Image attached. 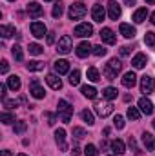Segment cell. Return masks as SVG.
Masks as SVG:
<instances>
[{
  "label": "cell",
  "mask_w": 155,
  "mask_h": 156,
  "mask_svg": "<svg viewBox=\"0 0 155 156\" xmlns=\"http://www.w3.org/2000/svg\"><path fill=\"white\" fill-rule=\"evenodd\" d=\"M122 69V62L119 60V58H112L108 64H106V67H104V76L108 78V80H115L117 78V73Z\"/></svg>",
  "instance_id": "obj_1"
},
{
  "label": "cell",
  "mask_w": 155,
  "mask_h": 156,
  "mask_svg": "<svg viewBox=\"0 0 155 156\" xmlns=\"http://www.w3.org/2000/svg\"><path fill=\"white\" fill-rule=\"evenodd\" d=\"M59 118L64 122V123H70L71 116H73V107L66 102V100H59V111H57Z\"/></svg>",
  "instance_id": "obj_2"
},
{
  "label": "cell",
  "mask_w": 155,
  "mask_h": 156,
  "mask_svg": "<svg viewBox=\"0 0 155 156\" xmlns=\"http://www.w3.org/2000/svg\"><path fill=\"white\" fill-rule=\"evenodd\" d=\"M86 13H88V9H86V5L84 4H80V2H75V4H71L70 5V18L71 20H80V18H84L86 16Z\"/></svg>",
  "instance_id": "obj_3"
},
{
  "label": "cell",
  "mask_w": 155,
  "mask_h": 156,
  "mask_svg": "<svg viewBox=\"0 0 155 156\" xmlns=\"http://www.w3.org/2000/svg\"><path fill=\"white\" fill-rule=\"evenodd\" d=\"M71 49H73L71 37H68V35L60 37V40H59V45H57V51H59L60 55H68V53H71Z\"/></svg>",
  "instance_id": "obj_4"
},
{
  "label": "cell",
  "mask_w": 155,
  "mask_h": 156,
  "mask_svg": "<svg viewBox=\"0 0 155 156\" xmlns=\"http://www.w3.org/2000/svg\"><path fill=\"white\" fill-rule=\"evenodd\" d=\"M73 33H75V37H80V38H86V37L89 38L93 35V26L91 24H86V22L84 24H78L77 27L73 29Z\"/></svg>",
  "instance_id": "obj_5"
},
{
  "label": "cell",
  "mask_w": 155,
  "mask_h": 156,
  "mask_svg": "<svg viewBox=\"0 0 155 156\" xmlns=\"http://www.w3.org/2000/svg\"><path fill=\"white\" fill-rule=\"evenodd\" d=\"M155 91V80L152 76H144L141 78V93H144V94H152Z\"/></svg>",
  "instance_id": "obj_6"
},
{
  "label": "cell",
  "mask_w": 155,
  "mask_h": 156,
  "mask_svg": "<svg viewBox=\"0 0 155 156\" xmlns=\"http://www.w3.org/2000/svg\"><path fill=\"white\" fill-rule=\"evenodd\" d=\"M26 9H28V13H29V16H33V18H40V16L44 15V7L40 5L39 2H29Z\"/></svg>",
  "instance_id": "obj_7"
},
{
  "label": "cell",
  "mask_w": 155,
  "mask_h": 156,
  "mask_svg": "<svg viewBox=\"0 0 155 156\" xmlns=\"http://www.w3.org/2000/svg\"><path fill=\"white\" fill-rule=\"evenodd\" d=\"M31 33H33V37H37V38L47 37V29H46V26H44L42 22H31Z\"/></svg>",
  "instance_id": "obj_8"
},
{
  "label": "cell",
  "mask_w": 155,
  "mask_h": 156,
  "mask_svg": "<svg viewBox=\"0 0 155 156\" xmlns=\"http://www.w3.org/2000/svg\"><path fill=\"white\" fill-rule=\"evenodd\" d=\"M89 53H93V45L89 42H80L77 45V56L78 58H86Z\"/></svg>",
  "instance_id": "obj_9"
},
{
  "label": "cell",
  "mask_w": 155,
  "mask_h": 156,
  "mask_svg": "<svg viewBox=\"0 0 155 156\" xmlns=\"http://www.w3.org/2000/svg\"><path fill=\"white\" fill-rule=\"evenodd\" d=\"M95 111H97L99 116L106 118L113 113V104H97V105H95Z\"/></svg>",
  "instance_id": "obj_10"
},
{
  "label": "cell",
  "mask_w": 155,
  "mask_h": 156,
  "mask_svg": "<svg viewBox=\"0 0 155 156\" xmlns=\"http://www.w3.org/2000/svg\"><path fill=\"white\" fill-rule=\"evenodd\" d=\"M120 13H122L120 5L117 4L115 0H110V2H108V15H110V18H112V20H117V18L120 16Z\"/></svg>",
  "instance_id": "obj_11"
},
{
  "label": "cell",
  "mask_w": 155,
  "mask_h": 156,
  "mask_svg": "<svg viewBox=\"0 0 155 156\" xmlns=\"http://www.w3.org/2000/svg\"><path fill=\"white\" fill-rule=\"evenodd\" d=\"M100 38H102V42L113 45V44L117 42V35L110 29V27H104V29H100Z\"/></svg>",
  "instance_id": "obj_12"
},
{
  "label": "cell",
  "mask_w": 155,
  "mask_h": 156,
  "mask_svg": "<svg viewBox=\"0 0 155 156\" xmlns=\"http://www.w3.org/2000/svg\"><path fill=\"white\" fill-rule=\"evenodd\" d=\"M91 16H93V20L95 22H102L104 20V16H106V11H104V7L100 5V4H95L93 7H91Z\"/></svg>",
  "instance_id": "obj_13"
},
{
  "label": "cell",
  "mask_w": 155,
  "mask_h": 156,
  "mask_svg": "<svg viewBox=\"0 0 155 156\" xmlns=\"http://www.w3.org/2000/svg\"><path fill=\"white\" fill-rule=\"evenodd\" d=\"M139 109H141L144 115H152V113H153V104H152V100H148L146 96L141 98V100H139Z\"/></svg>",
  "instance_id": "obj_14"
},
{
  "label": "cell",
  "mask_w": 155,
  "mask_h": 156,
  "mask_svg": "<svg viewBox=\"0 0 155 156\" xmlns=\"http://www.w3.org/2000/svg\"><path fill=\"white\" fill-rule=\"evenodd\" d=\"M146 62H148L146 55H144V53H139V55H135V56H133V60H131V66H133L135 69H142V67L146 66Z\"/></svg>",
  "instance_id": "obj_15"
},
{
  "label": "cell",
  "mask_w": 155,
  "mask_h": 156,
  "mask_svg": "<svg viewBox=\"0 0 155 156\" xmlns=\"http://www.w3.org/2000/svg\"><path fill=\"white\" fill-rule=\"evenodd\" d=\"M29 93H31L37 100L44 98V94H46V93H44V89L39 85V82H37V80H33V82H31V85H29Z\"/></svg>",
  "instance_id": "obj_16"
},
{
  "label": "cell",
  "mask_w": 155,
  "mask_h": 156,
  "mask_svg": "<svg viewBox=\"0 0 155 156\" xmlns=\"http://www.w3.org/2000/svg\"><path fill=\"white\" fill-rule=\"evenodd\" d=\"M142 145L146 147V151H155V136L150 133H142Z\"/></svg>",
  "instance_id": "obj_17"
},
{
  "label": "cell",
  "mask_w": 155,
  "mask_h": 156,
  "mask_svg": "<svg viewBox=\"0 0 155 156\" xmlns=\"http://www.w3.org/2000/svg\"><path fill=\"white\" fill-rule=\"evenodd\" d=\"M55 140H57V144H59V147H60L62 151L68 149V145H66V131H64V129L55 131Z\"/></svg>",
  "instance_id": "obj_18"
},
{
  "label": "cell",
  "mask_w": 155,
  "mask_h": 156,
  "mask_svg": "<svg viewBox=\"0 0 155 156\" xmlns=\"http://www.w3.org/2000/svg\"><path fill=\"white\" fill-rule=\"evenodd\" d=\"M46 82H47V85H49L51 89H55V91H59V89L62 87V80L57 76V75H47V76H46Z\"/></svg>",
  "instance_id": "obj_19"
},
{
  "label": "cell",
  "mask_w": 155,
  "mask_h": 156,
  "mask_svg": "<svg viewBox=\"0 0 155 156\" xmlns=\"http://www.w3.org/2000/svg\"><path fill=\"white\" fill-rule=\"evenodd\" d=\"M120 35L124 37V38H133L135 37V27L133 26H130V24H120Z\"/></svg>",
  "instance_id": "obj_20"
},
{
  "label": "cell",
  "mask_w": 155,
  "mask_h": 156,
  "mask_svg": "<svg viewBox=\"0 0 155 156\" xmlns=\"http://www.w3.org/2000/svg\"><path fill=\"white\" fill-rule=\"evenodd\" d=\"M55 71H57L59 75L70 73V62H68V60H57V62H55Z\"/></svg>",
  "instance_id": "obj_21"
},
{
  "label": "cell",
  "mask_w": 155,
  "mask_h": 156,
  "mask_svg": "<svg viewBox=\"0 0 155 156\" xmlns=\"http://www.w3.org/2000/svg\"><path fill=\"white\" fill-rule=\"evenodd\" d=\"M135 83H137V76H135V73H131V71H130V73H126V75L122 76V85H124V87L131 89Z\"/></svg>",
  "instance_id": "obj_22"
},
{
  "label": "cell",
  "mask_w": 155,
  "mask_h": 156,
  "mask_svg": "<svg viewBox=\"0 0 155 156\" xmlns=\"http://www.w3.org/2000/svg\"><path fill=\"white\" fill-rule=\"evenodd\" d=\"M146 16H148V9H146V7H141V9H137V11L133 13V22H135V24H142V22L146 20Z\"/></svg>",
  "instance_id": "obj_23"
},
{
  "label": "cell",
  "mask_w": 155,
  "mask_h": 156,
  "mask_svg": "<svg viewBox=\"0 0 155 156\" xmlns=\"http://www.w3.org/2000/svg\"><path fill=\"white\" fill-rule=\"evenodd\" d=\"M80 93H82L86 98H89V100H95V98H97V89H95L93 85H82Z\"/></svg>",
  "instance_id": "obj_24"
},
{
  "label": "cell",
  "mask_w": 155,
  "mask_h": 156,
  "mask_svg": "<svg viewBox=\"0 0 155 156\" xmlns=\"http://www.w3.org/2000/svg\"><path fill=\"white\" fill-rule=\"evenodd\" d=\"M110 147H112V151H113L115 154H124V153H126V147H124V142H122V140H113V142L110 144Z\"/></svg>",
  "instance_id": "obj_25"
},
{
  "label": "cell",
  "mask_w": 155,
  "mask_h": 156,
  "mask_svg": "<svg viewBox=\"0 0 155 156\" xmlns=\"http://www.w3.org/2000/svg\"><path fill=\"white\" fill-rule=\"evenodd\" d=\"M20 85H22V83H20V78L17 76V75H13V76L7 78V87H9L11 91H18Z\"/></svg>",
  "instance_id": "obj_26"
},
{
  "label": "cell",
  "mask_w": 155,
  "mask_h": 156,
  "mask_svg": "<svg viewBox=\"0 0 155 156\" xmlns=\"http://www.w3.org/2000/svg\"><path fill=\"white\" fill-rule=\"evenodd\" d=\"M62 13H64V4L59 0V2H55L51 15H53V18H60V16H62Z\"/></svg>",
  "instance_id": "obj_27"
},
{
  "label": "cell",
  "mask_w": 155,
  "mask_h": 156,
  "mask_svg": "<svg viewBox=\"0 0 155 156\" xmlns=\"http://www.w3.org/2000/svg\"><path fill=\"white\" fill-rule=\"evenodd\" d=\"M117 94H119V91H117L115 87H106V89L102 91V96H104L106 100H113V98H117Z\"/></svg>",
  "instance_id": "obj_28"
},
{
  "label": "cell",
  "mask_w": 155,
  "mask_h": 156,
  "mask_svg": "<svg viewBox=\"0 0 155 156\" xmlns=\"http://www.w3.org/2000/svg\"><path fill=\"white\" fill-rule=\"evenodd\" d=\"M0 35L4 38H9V37L15 35V27L13 26H0Z\"/></svg>",
  "instance_id": "obj_29"
},
{
  "label": "cell",
  "mask_w": 155,
  "mask_h": 156,
  "mask_svg": "<svg viewBox=\"0 0 155 156\" xmlns=\"http://www.w3.org/2000/svg\"><path fill=\"white\" fill-rule=\"evenodd\" d=\"M80 116H82V120L88 123V125H93L95 123V118H93V113L91 111H88V109H84L82 113H80Z\"/></svg>",
  "instance_id": "obj_30"
},
{
  "label": "cell",
  "mask_w": 155,
  "mask_h": 156,
  "mask_svg": "<svg viewBox=\"0 0 155 156\" xmlns=\"http://www.w3.org/2000/svg\"><path fill=\"white\" fill-rule=\"evenodd\" d=\"M44 69V64L39 62V60H31L28 62V71H42Z\"/></svg>",
  "instance_id": "obj_31"
},
{
  "label": "cell",
  "mask_w": 155,
  "mask_h": 156,
  "mask_svg": "<svg viewBox=\"0 0 155 156\" xmlns=\"http://www.w3.org/2000/svg\"><path fill=\"white\" fill-rule=\"evenodd\" d=\"M11 53H13V56H15V60H18V62H20V60L24 58V53H22V47H20L18 44L11 47Z\"/></svg>",
  "instance_id": "obj_32"
},
{
  "label": "cell",
  "mask_w": 155,
  "mask_h": 156,
  "mask_svg": "<svg viewBox=\"0 0 155 156\" xmlns=\"http://www.w3.org/2000/svg\"><path fill=\"white\" fill-rule=\"evenodd\" d=\"M88 80H91V82H99L100 80V75H99V71L95 67H89L88 69Z\"/></svg>",
  "instance_id": "obj_33"
},
{
  "label": "cell",
  "mask_w": 155,
  "mask_h": 156,
  "mask_svg": "<svg viewBox=\"0 0 155 156\" xmlns=\"http://www.w3.org/2000/svg\"><path fill=\"white\" fill-rule=\"evenodd\" d=\"M126 115H128L130 120H139V118H141V111H139L137 107H128V113H126Z\"/></svg>",
  "instance_id": "obj_34"
},
{
  "label": "cell",
  "mask_w": 155,
  "mask_h": 156,
  "mask_svg": "<svg viewBox=\"0 0 155 156\" xmlns=\"http://www.w3.org/2000/svg\"><path fill=\"white\" fill-rule=\"evenodd\" d=\"M78 82H80V71L75 69L73 73H70V83L71 85H78Z\"/></svg>",
  "instance_id": "obj_35"
},
{
  "label": "cell",
  "mask_w": 155,
  "mask_h": 156,
  "mask_svg": "<svg viewBox=\"0 0 155 156\" xmlns=\"http://www.w3.org/2000/svg\"><path fill=\"white\" fill-rule=\"evenodd\" d=\"M42 51H44L42 45H39V44H29V53H31V55L39 56V55H42Z\"/></svg>",
  "instance_id": "obj_36"
},
{
  "label": "cell",
  "mask_w": 155,
  "mask_h": 156,
  "mask_svg": "<svg viewBox=\"0 0 155 156\" xmlns=\"http://www.w3.org/2000/svg\"><path fill=\"white\" fill-rule=\"evenodd\" d=\"M144 42H146V45L153 47V45H155V33H152V31H148V33L144 35Z\"/></svg>",
  "instance_id": "obj_37"
},
{
  "label": "cell",
  "mask_w": 155,
  "mask_h": 156,
  "mask_svg": "<svg viewBox=\"0 0 155 156\" xmlns=\"http://www.w3.org/2000/svg\"><path fill=\"white\" fill-rule=\"evenodd\" d=\"M0 120H2V123H13V122H15V115H11V113H2V115H0Z\"/></svg>",
  "instance_id": "obj_38"
},
{
  "label": "cell",
  "mask_w": 155,
  "mask_h": 156,
  "mask_svg": "<svg viewBox=\"0 0 155 156\" xmlns=\"http://www.w3.org/2000/svg\"><path fill=\"white\" fill-rule=\"evenodd\" d=\"M106 47H102V45H93V55L95 56H104L106 55Z\"/></svg>",
  "instance_id": "obj_39"
},
{
  "label": "cell",
  "mask_w": 155,
  "mask_h": 156,
  "mask_svg": "<svg viewBox=\"0 0 155 156\" xmlns=\"http://www.w3.org/2000/svg\"><path fill=\"white\" fill-rule=\"evenodd\" d=\"M73 136H75L77 140H82V138L86 136V131H84L82 127H73Z\"/></svg>",
  "instance_id": "obj_40"
},
{
  "label": "cell",
  "mask_w": 155,
  "mask_h": 156,
  "mask_svg": "<svg viewBox=\"0 0 155 156\" xmlns=\"http://www.w3.org/2000/svg\"><path fill=\"white\" fill-rule=\"evenodd\" d=\"M26 127H28L26 122H17V123H15V133H17V134H22V133L26 131Z\"/></svg>",
  "instance_id": "obj_41"
},
{
  "label": "cell",
  "mask_w": 155,
  "mask_h": 156,
  "mask_svg": "<svg viewBox=\"0 0 155 156\" xmlns=\"http://www.w3.org/2000/svg\"><path fill=\"white\" fill-rule=\"evenodd\" d=\"M86 156H99V151H97V147L89 144V145L86 147Z\"/></svg>",
  "instance_id": "obj_42"
},
{
  "label": "cell",
  "mask_w": 155,
  "mask_h": 156,
  "mask_svg": "<svg viewBox=\"0 0 155 156\" xmlns=\"http://www.w3.org/2000/svg\"><path fill=\"white\" fill-rule=\"evenodd\" d=\"M113 125H115L117 129H124V118L120 116V115H117L115 120H113Z\"/></svg>",
  "instance_id": "obj_43"
},
{
  "label": "cell",
  "mask_w": 155,
  "mask_h": 156,
  "mask_svg": "<svg viewBox=\"0 0 155 156\" xmlns=\"http://www.w3.org/2000/svg\"><path fill=\"white\" fill-rule=\"evenodd\" d=\"M4 107H7V109H15V107H18V102L17 100H4Z\"/></svg>",
  "instance_id": "obj_44"
},
{
  "label": "cell",
  "mask_w": 155,
  "mask_h": 156,
  "mask_svg": "<svg viewBox=\"0 0 155 156\" xmlns=\"http://www.w3.org/2000/svg\"><path fill=\"white\" fill-rule=\"evenodd\" d=\"M128 144H130V147H131V149L135 151V154H137V156H141V151H139V147H137V144H135V138H131V136H130Z\"/></svg>",
  "instance_id": "obj_45"
},
{
  "label": "cell",
  "mask_w": 155,
  "mask_h": 156,
  "mask_svg": "<svg viewBox=\"0 0 155 156\" xmlns=\"http://www.w3.org/2000/svg\"><path fill=\"white\" fill-rule=\"evenodd\" d=\"M7 69H9V64H7V60H2V66H0V73H2V75H6V73H7Z\"/></svg>",
  "instance_id": "obj_46"
},
{
  "label": "cell",
  "mask_w": 155,
  "mask_h": 156,
  "mask_svg": "<svg viewBox=\"0 0 155 156\" xmlns=\"http://www.w3.org/2000/svg\"><path fill=\"white\" fill-rule=\"evenodd\" d=\"M46 116H47V125H55V122H57L55 115H51V113H46Z\"/></svg>",
  "instance_id": "obj_47"
},
{
  "label": "cell",
  "mask_w": 155,
  "mask_h": 156,
  "mask_svg": "<svg viewBox=\"0 0 155 156\" xmlns=\"http://www.w3.org/2000/svg\"><path fill=\"white\" fill-rule=\"evenodd\" d=\"M6 91H7V85L2 83V85H0V96H2V100H6Z\"/></svg>",
  "instance_id": "obj_48"
},
{
  "label": "cell",
  "mask_w": 155,
  "mask_h": 156,
  "mask_svg": "<svg viewBox=\"0 0 155 156\" xmlns=\"http://www.w3.org/2000/svg\"><path fill=\"white\" fill-rule=\"evenodd\" d=\"M120 55H122V56H128V55H130V47H128V45L120 47Z\"/></svg>",
  "instance_id": "obj_49"
},
{
  "label": "cell",
  "mask_w": 155,
  "mask_h": 156,
  "mask_svg": "<svg viewBox=\"0 0 155 156\" xmlns=\"http://www.w3.org/2000/svg\"><path fill=\"white\" fill-rule=\"evenodd\" d=\"M71 154L73 156H80V147H78V145H75V147L71 149Z\"/></svg>",
  "instance_id": "obj_50"
},
{
  "label": "cell",
  "mask_w": 155,
  "mask_h": 156,
  "mask_svg": "<svg viewBox=\"0 0 155 156\" xmlns=\"http://www.w3.org/2000/svg\"><path fill=\"white\" fill-rule=\"evenodd\" d=\"M55 42V33H47V44H53Z\"/></svg>",
  "instance_id": "obj_51"
},
{
  "label": "cell",
  "mask_w": 155,
  "mask_h": 156,
  "mask_svg": "<svg viewBox=\"0 0 155 156\" xmlns=\"http://www.w3.org/2000/svg\"><path fill=\"white\" fill-rule=\"evenodd\" d=\"M2 156H13V154H11V151H2Z\"/></svg>",
  "instance_id": "obj_52"
},
{
  "label": "cell",
  "mask_w": 155,
  "mask_h": 156,
  "mask_svg": "<svg viewBox=\"0 0 155 156\" xmlns=\"http://www.w3.org/2000/svg\"><path fill=\"white\" fill-rule=\"evenodd\" d=\"M150 18H152V24H153V26H155V11H153V13H152V16H150Z\"/></svg>",
  "instance_id": "obj_53"
},
{
  "label": "cell",
  "mask_w": 155,
  "mask_h": 156,
  "mask_svg": "<svg viewBox=\"0 0 155 156\" xmlns=\"http://www.w3.org/2000/svg\"><path fill=\"white\" fill-rule=\"evenodd\" d=\"M126 4H128V5H133V4H135V0H126Z\"/></svg>",
  "instance_id": "obj_54"
},
{
  "label": "cell",
  "mask_w": 155,
  "mask_h": 156,
  "mask_svg": "<svg viewBox=\"0 0 155 156\" xmlns=\"http://www.w3.org/2000/svg\"><path fill=\"white\" fill-rule=\"evenodd\" d=\"M146 2H148V4H155V0H146Z\"/></svg>",
  "instance_id": "obj_55"
},
{
  "label": "cell",
  "mask_w": 155,
  "mask_h": 156,
  "mask_svg": "<svg viewBox=\"0 0 155 156\" xmlns=\"http://www.w3.org/2000/svg\"><path fill=\"white\" fill-rule=\"evenodd\" d=\"M18 156H26V154H18Z\"/></svg>",
  "instance_id": "obj_56"
},
{
  "label": "cell",
  "mask_w": 155,
  "mask_h": 156,
  "mask_svg": "<svg viewBox=\"0 0 155 156\" xmlns=\"http://www.w3.org/2000/svg\"><path fill=\"white\" fill-rule=\"evenodd\" d=\"M153 127H155V120H153Z\"/></svg>",
  "instance_id": "obj_57"
},
{
  "label": "cell",
  "mask_w": 155,
  "mask_h": 156,
  "mask_svg": "<svg viewBox=\"0 0 155 156\" xmlns=\"http://www.w3.org/2000/svg\"><path fill=\"white\" fill-rule=\"evenodd\" d=\"M46 2H49V0H46Z\"/></svg>",
  "instance_id": "obj_58"
},
{
  "label": "cell",
  "mask_w": 155,
  "mask_h": 156,
  "mask_svg": "<svg viewBox=\"0 0 155 156\" xmlns=\"http://www.w3.org/2000/svg\"><path fill=\"white\" fill-rule=\"evenodd\" d=\"M11 2H15V0H11Z\"/></svg>",
  "instance_id": "obj_59"
}]
</instances>
